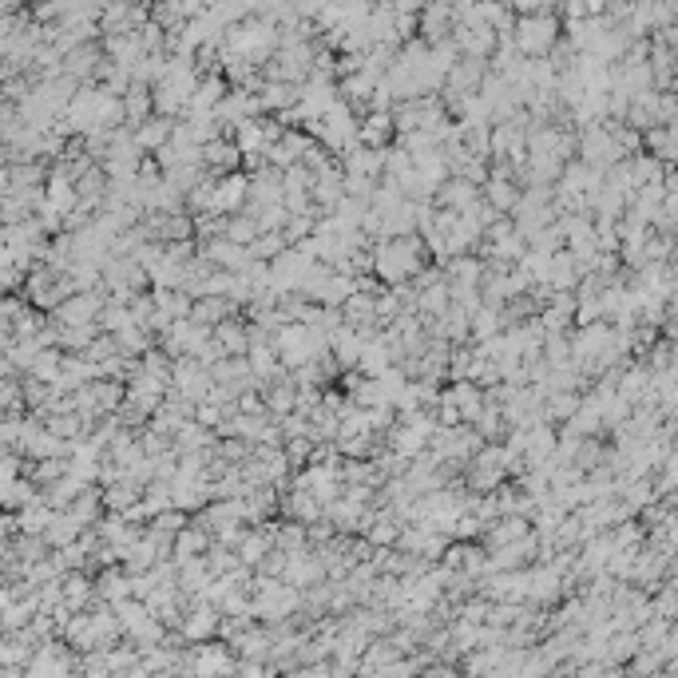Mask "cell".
I'll list each match as a JSON object with an SVG mask.
<instances>
[{
	"label": "cell",
	"instance_id": "6da1fadb",
	"mask_svg": "<svg viewBox=\"0 0 678 678\" xmlns=\"http://www.w3.org/2000/svg\"><path fill=\"white\" fill-rule=\"evenodd\" d=\"M421 262H425V250L409 234H393L389 242H381L373 250V266H377V274L385 282H405V278L421 274Z\"/></svg>",
	"mask_w": 678,
	"mask_h": 678
},
{
	"label": "cell",
	"instance_id": "7a4b0ae2",
	"mask_svg": "<svg viewBox=\"0 0 678 678\" xmlns=\"http://www.w3.org/2000/svg\"><path fill=\"white\" fill-rule=\"evenodd\" d=\"M516 36H520V44H516L520 52H532V56H540V52H544V48L556 40V24H552V20H544V16H524Z\"/></svg>",
	"mask_w": 678,
	"mask_h": 678
},
{
	"label": "cell",
	"instance_id": "3957f363",
	"mask_svg": "<svg viewBox=\"0 0 678 678\" xmlns=\"http://www.w3.org/2000/svg\"><path fill=\"white\" fill-rule=\"evenodd\" d=\"M516 4H520V8H528V12H532V8H544V4H548V0H516Z\"/></svg>",
	"mask_w": 678,
	"mask_h": 678
}]
</instances>
